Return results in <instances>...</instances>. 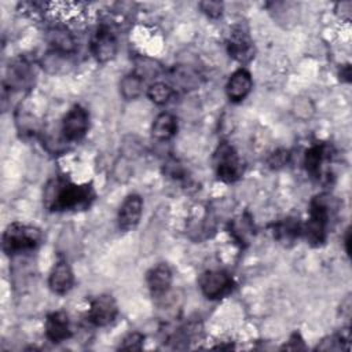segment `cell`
<instances>
[{"label": "cell", "mask_w": 352, "mask_h": 352, "mask_svg": "<svg viewBox=\"0 0 352 352\" xmlns=\"http://www.w3.org/2000/svg\"><path fill=\"white\" fill-rule=\"evenodd\" d=\"M176 131H177V120L172 113H168V111L160 113L154 118L151 125L153 138L161 142H166L172 139L176 135Z\"/></svg>", "instance_id": "obj_19"}, {"label": "cell", "mask_w": 352, "mask_h": 352, "mask_svg": "<svg viewBox=\"0 0 352 352\" xmlns=\"http://www.w3.org/2000/svg\"><path fill=\"white\" fill-rule=\"evenodd\" d=\"M118 305L113 296L100 294L95 297L88 308V320L98 327H104L116 320Z\"/></svg>", "instance_id": "obj_10"}, {"label": "cell", "mask_w": 352, "mask_h": 352, "mask_svg": "<svg viewBox=\"0 0 352 352\" xmlns=\"http://www.w3.org/2000/svg\"><path fill=\"white\" fill-rule=\"evenodd\" d=\"M144 80L136 73H129L124 76L120 81V94L126 100H133L143 94Z\"/></svg>", "instance_id": "obj_23"}, {"label": "cell", "mask_w": 352, "mask_h": 352, "mask_svg": "<svg viewBox=\"0 0 352 352\" xmlns=\"http://www.w3.org/2000/svg\"><path fill=\"white\" fill-rule=\"evenodd\" d=\"M89 126L88 111L81 104H74L66 113L62 121V135L67 142L81 140Z\"/></svg>", "instance_id": "obj_9"}, {"label": "cell", "mask_w": 352, "mask_h": 352, "mask_svg": "<svg viewBox=\"0 0 352 352\" xmlns=\"http://www.w3.org/2000/svg\"><path fill=\"white\" fill-rule=\"evenodd\" d=\"M302 232V224L296 217H286L274 226V236L282 243L294 242Z\"/></svg>", "instance_id": "obj_20"}, {"label": "cell", "mask_w": 352, "mask_h": 352, "mask_svg": "<svg viewBox=\"0 0 352 352\" xmlns=\"http://www.w3.org/2000/svg\"><path fill=\"white\" fill-rule=\"evenodd\" d=\"M214 172L219 180L234 183L243 175V164L235 147L228 142H221L213 154Z\"/></svg>", "instance_id": "obj_4"}, {"label": "cell", "mask_w": 352, "mask_h": 352, "mask_svg": "<svg viewBox=\"0 0 352 352\" xmlns=\"http://www.w3.org/2000/svg\"><path fill=\"white\" fill-rule=\"evenodd\" d=\"M199 10L209 18L212 19H217L219 16H221L223 14V3L221 1H210V0H206V1H201L198 4Z\"/></svg>", "instance_id": "obj_28"}, {"label": "cell", "mask_w": 352, "mask_h": 352, "mask_svg": "<svg viewBox=\"0 0 352 352\" xmlns=\"http://www.w3.org/2000/svg\"><path fill=\"white\" fill-rule=\"evenodd\" d=\"M89 50L94 58L100 63L114 59L118 50V41L113 28L109 25H100L91 38Z\"/></svg>", "instance_id": "obj_8"}, {"label": "cell", "mask_w": 352, "mask_h": 352, "mask_svg": "<svg viewBox=\"0 0 352 352\" xmlns=\"http://www.w3.org/2000/svg\"><path fill=\"white\" fill-rule=\"evenodd\" d=\"M43 234L37 227L11 223L3 232V252L8 256L33 252L41 243Z\"/></svg>", "instance_id": "obj_3"}, {"label": "cell", "mask_w": 352, "mask_h": 352, "mask_svg": "<svg viewBox=\"0 0 352 352\" xmlns=\"http://www.w3.org/2000/svg\"><path fill=\"white\" fill-rule=\"evenodd\" d=\"M34 70L25 58L14 59L6 70L3 80V100L11 96V92L28 91L34 84Z\"/></svg>", "instance_id": "obj_5"}, {"label": "cell", "mask_w": 352, "mask_h": 352, "mask_svg": "<svg viewBox=\"0 0 352 352\" xmlns=\"http://www.w3.org/2000/svg\"><path fill=\"white\" fill-rule=\"evenodd\" d=\"M143 213V199L139 194L128 195L120 206L117 223L120 230L131 231L136 228Z\"/></svg>", "instance_id": "obj_12"}, {"label": "cell", "mask_w": 352, "mask_h": 352, "mask_svg": "<svg viewBox=\"0 0 352 352\" xmlns=\"http://www.w3.org/2000/svg\"><path fill=\"white\" fill-rule=\"evenodd\" d=\"M228 55L239 63H248L254 58V44L249 33L242 28H235L227 40Z\"/></svg>", "instance_id": "obj_11"}, {"label": "cell", "mask_w": 352, "mask_h": 352, "mask_svg": "<svg viewBox=\"0 0 352 352\" xmlns=\"http://www.w3.org/2000/svg\"><path fill=\"white\" fill-rule=\"evenodd\" d=\"M143 342H144V336L142 333H139V331H133V333H129L122 340V344L120 345V349L140 351L143 348Z\"/></svg>", "instance_id": "obj_27"}, {"label": "cell", "mask_w": 352, "mask_h": 352, "mask_svg": "<svg viewBox=\"0 0 352 352\" xmlns=\"http://www.w3.org/2000/svg\"><path fill=\"white\" fill-rule=\"evenodd\" d=\"M198 286L206 298L217 300L231 293L234 280L224 270H208L199 276Z\"/></svg>", "instance_id": "obj_6"}, {"label": "cell", "mask_w": 352, "mask_h": 352, "mask_svg": "<svg viewBox=\"0 0 352 352\" xmlns=\"http://www.w3.org/2000/svg\"><path fill=\"white\" fill-rule=\"evenodd\" d=\"M294 110H296L297 117H301V113H304L302 118H309L314 113V106H312L309 99H301V100L296 102Z\"/></svg>", "instance_id": "obj_30"}, {"label": "cell", "mask_w": 352, "mask_h": 352, "mask_svg": "<svg viewBox=\"0 0 352 352\" xmlns=\"http://www.w3.org/2000/svg\"><path fill=\"white\" fill-rule=\"evenodd\" d=\"M169 84L173 89L191 91L199 87L201 74L192 66L175 65L169 72Z\"/></svg>", "instance_id": "obj_17"}, {"label": "cell", "mask_w": 352, "mask_h": 352, "mask_svg": "<svg viewBox=\"0 0 352 352\" xmlns=\"http://www.w3.org/2000/svg\"><path fill=\"white\" fill-rule=\"evenodd\" d=\"M252 88V74L246 69L241 67L230 76L226 85V94L231 102H241L250 94Z\"/></svg>", "instance_id": "obj_16"}, {"label": "cell", "mask_w": 352, "mask_h": 352, "mask_svg": "<svg viewBox=\"0 0 352 352\" xmlns=\"http://www.w3.org/2000/svg\"><path fill=\"white\" fill-rule=\"evenodd\" d=\"M74 285V274L65 258H59L51 270L48 278V286L52 293L63 296L70 292Z\"/></svg>", "instance_id": "obj_15"}, {"label": "cell", "mask_w": 352, "mask_h": 352, "mask_svg": "<svg viewBox=\"0 0 352 352\" xmlns=\"http://www.w3.org/2000/svg\"><path fill=\"white\" fill-rule=\"evenodd\" d=\"M175 89L168 82H154L147 88V96L148 99L155 104H165L169 102V99L173 96Z\"/></svg>", "instance_id": "obj_25"}, {"label": "cell", "mask_w": 352, "mask_h": 352, "mask_svg": "<svg viewBox=\"0 0 352 352\" xmlns=\"http://www.w3.org/2000/svg\"><path fill=\"white\" fill-rule=\"evenodd\" d=\"M340 78H341V81L351 82V66H349V65H344V66H341V70H340Z\"/></svg>", "instance_id": "obj_33"}, {"label": "cell", "mask_w": 352, "mask_h": 352, "mask_svg": "<svg viewBox=\"0 0 352 352\" xmlns=\"http://www.w3.org/2000/svg\"><path fill=\"white\" fill-rule=\"evenodd\" d=\"M96 198V192L91 183L76 184L72 180L56 176L51 179L43 194L44 206L50 212L85 210Z\"/></svg>", "instance_id": "obj_1"}, {"label": "cell", "mask_w": 352, "mask_h": 352, "mask_svg": "<svg viewBox=\"0 0 352 352\" xmlns=\"http://www.w3.org/2000/svg\"><path fill=\"white\" fill-rule=\"evenodd\" d=\"M44 330L45 337L54 344L69 340L72 337V329L67 314L65 311H55L48 314L45 318Z\"/></svg>", "instance_id": "obj_14"}, {"label": "cell", "mask_w": 352, "mask_h": 352, "mask_svg": "<svg viewBox=\"0 0 352 352\" xmlns=\"http://www.w3.org/2000/svg\"><path fill=\"white\" fill-rule=\"evenodd\" d=\"M73 60L70 59V55L56 52V51H50L48 54L44 55L41 59V67L51 74H60L69 72L72 69Z\"/></svg>", "instance_id": "obj_21"}, {"label": "cell", "mask_w": 352, "mask_h": 352, "mask_svg": "<svg viewBox=\"0 0 352 352\" xmlns=\"http://www.w3.org/2000/svg\"><path fill=\"white\" fill-rule=\"evenodd\" d=\"M334 154L333 147L329 143H316L311 146L304 155V166L305 170L311 175V177L323 182L329 180L326 165L331 161Z\"/></svg>", "instance_id": "obj_7"}, {"label": "cell", "mask_w": 352, "mask_h": 352, "mask_svg": "<svg viewBox=\"0 0 352 352\" xmlns=\"http://www.w3.org/2000/svg\"><path fill=\"white\" fill-rule=\"evenodd\" d=\"M47 41L51 45L52 51L72 55L76 50V41L70 30L63 25H52L47 29L45 33Z\"/></svg>", "instance_id": "obj_18"}, {"label": "cell", "mask_w": 352, "mask_h": 352, "mask_svg": "<svg viewBox=\"0 0 352 352\" xmlns=\"http://www.w3.org/2000/svg\"><path fill=\"white\" fill-rule=\"evenodd\" d=\"M253 231H254V227H253L252 217L246 213L230 221V234L241 246L249 243V239L253 235Z\"/></svg>", "instance_id": "obj_22"}, {"label": "cell", "mask_w": 352, "mask_h": 352, "mask_svg": "<svg viewBox=\"0 0 352 352\" xmlns=\"http://www.w3.org/2000/svg\"><path fill=\"white\" fill-rule=\"evenodd\" d=\"M172 280L173 272L166 263L155 264L146 274L147 287L154 297H164L169 292Z\"/></svg>", "instance_id": "obj_13"}, {"label": "cell", "mask_w": 352, "mask_h": 352, "mask_svg": "<svg viewBox=\"0 0 352 352\" xmlns=\"http://www.w3.org/2000/svg\"><path fill=\"white\" fill-rule=\"evenodd\" d=\"M349 242H351V232H349V230H346V235H345V250H346V253L349 254Z\"/></svg>", "instance_id": "obj_34"}, {"label": "cell", "mask_w": 352, "mask_h": 352, "mask_svg": "<svg viewBox=\"0 0 352 352\" xmlns=\"http://www.w3.org/2000/svg\"><path fill=\"white\" fill-rule=\"evenodd\" d=\"M282 349H305V345H304V340L302 337L300 336V333H293L289 338V341L282 346Z\"/></svg>", "instance_id": "obj_32"}, {"label": "cell", "mask_w": 352, "mask_h": 352, "mask_svg": "<svg viewBox=\"0 0 352 352\" xmlns=\"http://www.w3.org/2000/svg\"><path fill=\"white\" fill-rule=\"evenodd\" d=\"M330 223V206L327 195L320 194L315 197L309 204V216L302 226V235L307 242L314 246H322L327 239Z\"/></svg>", "instance_id": "obj_2"}, {"label": "cell", "mask_w": 352, "mask_h": 352, "mask_svg": "<svg viewBox=\"0 0 352 352\" xmlns=\"http://www.w3.org/2000/svg\"><path fill=\"white\" fill-rule=\"evenodd\" d=\"M336 12L338 14V16L345 21L349 22L351 21V14H352V3L351 1H341L336 6Z\"/></svg>", "instance_id": "obj_31"}, {"label": "cell", "mask_w": 352, "mask_h": 352, "mask_svg": "<svg viewBox=\"0 0 352 352\" xmlns=\"http://www.w3.org/2000/svg\"><path fill=\"white\" fill-rule=\"evenodd\" d=\"M289 151L286 150V148H278V150H275L270 157H268V165H270V168H272V169H279V168H282L283 165H286L287 164V161H289Z\"/></svg>", "instance_id": "obj_29"}, {"label": "cell", "mask_w": 352, "mask_h": 352, "mask_svg": "<svg viewBox=\"0 0 352 352\" xmlns=\"http://www.w3.org/2000/svg\"><path fill=\"white\" fill-rule=\"evenodd\" d=\"M349 341H351V333L349 329H342L340 333L329 336L318 344L316 349L320 351H337V349H349Z\"/></svg>", "instance_id": "obj_24"}, {"label": "cell", "mask_w": 352, "mask_h": 352, "mask_svg": "<svg viewBox=\"0 0 352 352\" xmlns=\"http://www.w3.org/2000/svg\"><path fill=\"white\" fill-rule=\"evenodd\" d=\"M161 65L150 58H139L135 62V70L133 73H136L138 76H140L143 80L146 78H151V77H157L161 73Z\"/></svg>", "instance_id": "obj_26"}]
</instances>
